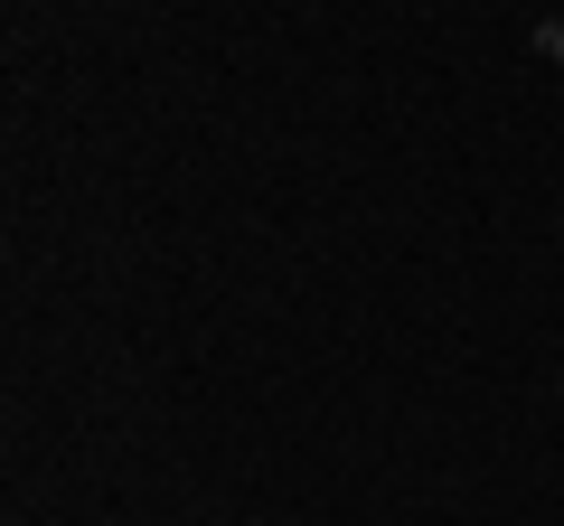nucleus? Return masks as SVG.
<instances>
[{
	"label": "nucleus",
	"instance_id": "nucleus-1",
	"mask_svg": "<svg viewBox=\"0 0 564 526\" xmlns=\"http://www.w3.org/2000/svg\"><path fill=\"white\" fill-rule=\"evenodd\" d=\"M536 47H545L555 66H564V20H545V29H536Z\"/></svg>",
	"mask_w": 564,
	"mask_h": 526
}]
</instances>
